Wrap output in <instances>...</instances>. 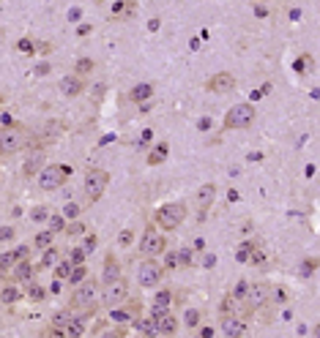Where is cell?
I'll return each mask as SVG.
<instances>
[{
    "mask_svg": "<svg viewBox=\"0 0 320 338\" xmlns=\"http://www.w3.org/2000/svg\"><path fill=\"white\" fill-rule=\"evenodd\" d=\"M107 183H110V175L104 172V169H88L85 172V183H82V197H85V205H93V202H99L104 197L107 191Z\"/></svg>",
    "mask_w": 320,
    "mask_h": 338,
    "instance_id": "cell-1",
    "label": "cell"
},
{
    "mask_svg": "<svg viewBox=\"0 0 320 338\" xmlns=\"http://www.w3.org/2000/svg\"><path fill=\"white\" fill-rule=\"evenodd\" d=\"M184 218H186V205L184 202H167V205H162L156 210V224L162 229H167V232L181 227Z\"/></svg>",
    "mask_w": 320,
    "mask_h": 338,
    "instance_id": "cell-2",
    "label": "cell"
},
{
    "mask_svg": "<svg viewBox=\"0 0 320 338\" xmlns=\"http://www.w3.org/2000/svg\"><path fill=\"white\" fill-rule=\"evenodd\" d=\"M255 123V106L241 101V104L230 106L227 115H224V128L227 131H236V128H249Z\"/></svg>",
    "mask_w": 320,
    "mask_h": 338,
    "instance_id": "cell-3",
    "label": "cell"
},
{
    "mask_svg": "<svg viewBox=\"0 0 320 338\" xmlns=\"http://www.w3.org/2000/svg\"><path fill=\"white\" fill-rule=\"evenodd\" d=\"M71 175V169L69 166H58V164H50V166H44L41 172H38V186L44 188V191H55L58 186H63L66 183V178Z\"/></svg>",
    "mask_w": 320,
    "mask_h": 338,
    "instance_id": "cell-4",
    "label": "cell"
},
{
    "mask_svg": "<svg viewBox=\"0 0 320 338\" xmlns=\"http://www.w3.org/2000/svg\"><path fill=\"white\" fill-rule=\"evenodd\" d=\"M126 297H129V284L123 278H115L110 284H104V292H102V303L107 308H115L118 303H123Z\"/></svg>",
    "mask_w": 320,
    "mask_h": 338,
    "instance_id": "cell-5",
    "label": "cell"
},
{
    "mask_svg": "<svg viewBox=\"0 0 320 338\" xmlns=\"http://www.w3.org/2000/svg\"><path fill=\"white\" fill-rule=\"evenodd\" d=\"M167 248V240H164L162 232H156V229H148V232L143 235V240H140V254L143 256H159Z\"/></svg>",
    "mask_w": 320,
    "mask_h": 338,
    "instance_id": "cell-6",
    "label": "cell"
},
{
    "mask_svg": "<svg viewBox=\"0 0 320 338\" xmlns=\"http://www.w3.org/2000/svg\"><path fill=\"white\" fill-rule=\"evenodd\" d=\"M162 275H164V267L156 265L153 256H145V262L140 265V275H137L140 287H156V284L162 281Z\"/></svg>",
    "mask_w": 320,
    "mask_h": 338,
    "instance_id": "cell-7",
    "label": "cell"
},
{
    "mask_svg": "<svg viewBox=\"0 0 320 338\" xmlns=\"http://www.w3.org/2000/svg\"><path fill=\"white\" fill-rule=\"evenodd\" d=\"M96 281H85L79 284L74 289V295H71V306L74 308H90L93 306V297H96Z\"/></svg>",
    "mask_w": 320,
    "mask_h": 338,
    "instance_id": "cell-8",
    "label": "cell"
},
{
    "mask_svg": "<svg viewBox=\"0 0 320 338\" xmlns=\"http://www.w3.org/2000/svg\"><path fill=\"white\" fill-rule=\"evenodd\" d=\"M22 145H25V134L19 131L17 126L3 128V131H0V147H3V153H6V155H9V153H17Z\"/></svg>",
    "mask_w": 320,
    "mask_h": 338,
    "instance_id": "cell-9",
    "label": "cell"
},
{
    "mask_svg": "<svg viewBox=\"0 0 320 338\" xmlns=\"http://www.w3.org/2000/svg\"><path fill=\"white\" fill-rule=\"evenodd\" d=\"M274 292L271 289V284H252L249 287V292H246V303H249V311H255V308H260L265 300H268V295Z\"/></svg>",
    "mask_w": 320,
    "mask_h": 338,
    "instance_id": "cell-10",
    "label": "cell"
},
{
    "mask_svg": "<svg viewBox=\"0 0 320 338\" xmlns=\"http://www.w3.org/2000/svg\"><path fill=\"white\" fill-rule=\"evenodd\" d=\"M205 87H208L211 93H230L233 87H236V77H233L230 71H219L205 82Z\"/></svg>",
    "mask_w": 320,
    "mask_h": 338,
    "instance_id": "cell-11",
    "label": "cell"
},
{
    "mask_svg": "<svg viewBox=\"0 0 320 338\" xmlns=\"http://www.w3.org/2000/svg\"><path fill=\"white\" fill-rule=\"evenodd\" d=\"M213 202H216V186H213V183H203L197 188V194H195V205L200 207V210H208Z\"/></svg>",
    "mask_w": 320,
    "mask_h": 338,
    "instance_id": "cell-12",
    "label": "cell"
},
{
    "mask_svg": "<svg viewBox=\"0 0 320 338\" xmlns=\"http://www.w3.org/2000/svg\"><path fill=\"white\" fill-rule=\"evenodd\" d=\"M82 90H85V82H82V77H79V74L63 77V82H61V93H63L66 98H77Z\"/></svg>",
    "mask_w": 320,
    "mask_h": 338,
    "instance_id": "cell-13",
    "label": "cell"
},
{
    "mask_svg": "<svg viewBox=\"0 0 320 338\" xmlns=\"http://www.w3.org/2000/svg\"><path fill=\"white\" fill-rule=\"evenodd\" d=\"M222 330H224V335H227V338H241L246 333V322L238 319V314L236 316H224V319H222Z\"/></svg>",
    "mask_w": 320,
    "mask_h": 338,
    "instance_id": "cell-14",
    "label": "cell"
},
{
    "mask_svg": "<svg viewBox=\"0 0 320 338\" xmlns=\"http://www.w3.org/2000/svg\"><path fill=\"white\" fill-rule=\"evenodd\" d=\"M153 98V85L151 82H140L129 90V101H134V104H145V101Z\"/></svg>",
    "mask_w": 320,
    "mask_h": 338,
    "instance_id": "cell-15",
    "label": "cell"
},
{
    "mask_svg": "<svg viewBox=\"0 0 320 338\" xmlns=\"http://www.w3.org/2000/svg\"><path fill=\"white\" fill-rule=\"evenodd\" d=\"M238 308H241V297H236L233 292L224 295V300L219 303V314H222V316H236Z\"/></svg>",
    "mask_w": 320,
    "mask_h": 338,
    "instance_id": "cell-16",
    "label": "cell"
},
{
    "mask_svg": "<svg viewBox=\"0 0 320 338\" xmlns=\"http://www.w3.org/2000/svg\"><path fill=\"white\" fill-rule=\"evenodd\" d=\"M102 278H104V284H110V281L121 278V265H118V259H115L112 254L104 259V273H102Z\"/></svg>",
    "mask_w": 320,
    "mask_h": 338,
    "instance_id": "cell-17",
    "label": "cell"
},
{
    "mask_svg": "<svg viewBox=\"0 0 320 338\" xmlns=\"http://www.w3.org/2000/svg\"><path fill=\"white\" fill-rule=\"evenodd\" d=\"M134 327L145 335H156L159 333V319L156 316H143V319H134Z\"/></svg>",
    "mask_w": 320,
    "mask_h": 338,
    "instance_id": "cell-18",
    "label": "cell"
},
{
    "mask_svg": "<svg viewBox=\"0 0 320 338\" xmlns=\"http://www.w3.org/2000/svg\"><path fill=\"white\" fill-rule=\"evenodd\" d=\"M134 9H137L134 0H121V3L112 6V19H126V17H131V14H134Z\"/></svg>",
    "mask_w": 320,
    "mask_h": 338,
    "instance_id": "cell-19",
    "label": "cell"
},
{
    "mask_svg": "<svg viewBox=\"0 0 320 338\" xmlns=\"http://www.w3.org/2000/svg\"><path fill=\"white\" fill-rule=\"evenodd\" d=\"M14 278H17L19 284H33V265H28V259L17 262V267H14Z\"/></svg>",
    "mask_w": 320,
    "mask_h": 338,
    "instance_id": "cell-20",
    "label": "cell"
},
{
    "mask_svg": "<svg viewBox=\"0 0 320 338\" xmlns=\"http://www.w3.org/2000/svg\"><path fill=\"white\" fill-rule=\"evenodd\" d=\"M41 164H44V153H41V150L30 153L28 164H25V175H28V178H33V175H38V172H41Z\"/></svg>",
    "mask_w": 320,
    "mask_h": 338,
    "instance_id": "cell-21",
    "label": "cell"
},
{
    "mask_svg": "<svg viewBox=\"0 0 320 338\" xmlns=\"http://www.w3.org/2000/svg\"><path fill=\"white\" fill-rule=\"evenodd\" d=\"M293 69H296V74H301V77H309L315 71V60H312V55H301V58H296Z\"/></svg>",
    "mask_w": 320,
    "mask_h": 338,
    "instance_id": "cell-22",
    "label": "cell"
},
{
    "mask_svg": "<svg viewBox=\"0 0 320 338\" xmlns=\"http://www.w3.org/2000/svg\"><path fill=\"white\" fill-rule=\"evenodd\" d=\"M167 153H170V145H167V142H159V145L148 153V164H151V166L162 164V161L167 158Z\"/></svg>",
    "mask_w": 320,
    "mask_h": 338,
    "instance_id": "cell-23",
    "label": "cell"
},
{
    "mask_svg": "<svg viewBox=\"0 0 320 338\" xmlns=\"http://www.w3.org/2000/svg\"><path fill=\"white\" fill-rule=\"evenodd\" d=\"M178 330V319L172 316V311L170 314H164L162 319H159V333H164V335H172Z\"/></svg>",
    "mask_w": 320,
    "mask_h": 338,
    "instance_id": "cell-24",
    "label": "cell"
},
{
    "mask_svg": "<svg viewBox=\"0 0 320 338\" xmlns=\"http://www.w3.org/2000/svg\"><path fill=\"white\" fill-rule=\"evenodd\" d=\"M82 333H85V316H71V322L66 324V335L77 338V335H82Z\"/></svg>",
    "mask_w": 320,
    "mask_h": 338,
    "instance_id": "cell-25",
    "label": "cell"
},
{
    "mask_svg": "<svg viewBox=\"0 0 320 338\" xmlns=\"http://www.w3.org/2000/svg\"><path fill=\"white\" fill-rule=\"evenodd\" d=\"M58 259H61V251H58L55 246L44 248V256H41V262H38V270H41V267H52Z\"/></svg>",
    "mask_w": 320,
    "mask_h": 338,
    "instance_id": "cell-26",
    "label": "cell"
},
{
    "mask_svg": "<svg viewBox=\"0 0 320 338\" xmlns=\"http://www.w3.org/2000/svg\"><path fill=\"white\" fill-rule=\"evenodd\" d=\"M52 238H55V232H52V229H44V232H38L36 238H33V246H36V248H50Z\"/></svg>",
    "mask_w": 320,
    "mask_h": 338,
    "instance_id": "cell-27",
    "label": "cell"
},
{
    "mask_svg": "<svg viewBox=\"0 0 320 338\" xmlns=\"http://www.w3.org/2000/svg\"><path fill=\"white\" fill-rule=\"evenodd\" d=\"M257 243H241V246L236 248V259L238 262H249L252 259V251H255Z\"/></svg>",
    "mask_w": 320,
    "mask_h": 338,
    "instance_id": "cell-28",
    "label": "cell"
},
{
    "mask_svg": "<svg viewBox=\"0 0 320 338\" xmlns=\"http://www.w3.org/2000/svg\"><path fill=\"white\" fill-rule=\"evenodd\" d=\"M71 270H74V262H58V265H55V273H52V275H55V278H69V275H71Z\"/></svg>",
    "mask_w": 320,
    "mask_h": 338,
    "instance_id": "cell-29",
    "label": "cell"
},
{
    "mask_svg": "<svg viewBox=\"0 0 320 338\" xmlns=\"http://www.w3.org/2000/svg\"><path fill=\"white\" fill-rule=\"evenodd\" d=\"M134 311H137V308H134ZM134 311H129V308H118V311H112L110 319H112V322H134V319H137Z\"/></svg>",
    "mask_w": 320,
    "mask_h": 338,
    "instance_id": "cell-30",
    "label": "cell"
},
{
    "mask_svg": "<svg viewBox=\"0 0 320 338\" xmlns=\"http://www.w3.org/2000/svg\"><path fill=\"white\" fill-rule=\"evenodd\" d=\"M85 275H88V267H85V265H74V270H71V275H69L66 281L77 287V284H82V281H85Z\"/></svg>",
    "mask_w": 320,
    "mask_h": 338,
    "instance_id": "cell-31",
    "label": "cell"
},
{
    "mask_svg": "<svg viewBox=\"0 0 320 338\" xmlns=\"http://www.w3.org/2000/svg\"><path fill=\"white\" fill-rule=\"evenodd\" d=\"M90 71H93V60L90 58H79L77 66H74V74H79V77H88Z\"/></svg>",
    "mask_w": 320,
    "mask_h": 338,
    "instance_id": "cell-32",
    "label": "cell"
},
{
    "mask_svg": "<svg viewBox=\"0 0 320 338\" xmlns=\"http://www.w3.org/2000/svg\"><path fill=\"white\" fill-rule=\"evenodd\" d=\"M200 319H203V314H200V311H197V308H189V311H186V316H184L186 327H192V330H195V327H197V324H200Z\"/></svg>",
    "mask_w": 320,
    "mask_h": 338,
    "instance_id": "cell-33",
    "label": "cell"
},
{
    "mask_svg": "<svg viewBox=\"0 0 320 338\" xmlns=\"http://www.w3.org/2000/svg\"><path fill=\"white\" fill-rule=\"evenodd\" d=\"M19 297H22V292H19L17 287H6L3 289V295H0V300L6 303V306H9V303H14V300H19Z\"/></svg>",
    "mask_w": 320,
    "mask_h": 338,
    "instance_id": "cell-34",
    "label": "cell"
},
{
    "mask_svg": "<svg viewBox=\"0 0 320 338\" xmlns=\"http://www.w3.org/2000/svg\"><path fill=\"white\" fill-rule=\"evenodd\" d=\"M50 229H52V232H63V229H69V224H66V215L61 213V215H52V218H50Z\"/></svg>",
    "mask_w": 320,
    "mask_h": 338,
    "instance_id": "cell-35",
    "label": "cell"
},
{
    "mask_svg": "<svg viewBox=\"0 0 320 338\" xmlns=\"http://www.w3.org/2000/svg\"><path fill=\"white\" fill-rule=\"evenodd\" d=\"M28 297L33 303H41L44 297H47V289L44 287H38V284H30V289H28Z\"/></svg>",
    "mask_w": 320,
    "mask_h": 338,
    "instance_id": "cell-36",
    "label": "cell"
},
{
    "mask_svg": "<svg viewBox=\"0 0 320 338\" xmlns=\"http://www.w3.org/2000/svg\"><path fill=\"white\" fill-rule=\"evenodd\" d=\"M11 265H17V256H14V251H6L3 256H0V270H3V273H9Z\"/></svg>",
    "mask_w": 320,
    "mask_h": 338,
    "instance_id": "cell-37",
    "label": "cell"
},
{
    "mask_svg": "<svg viewBox=\"0 0 320 338\" xmlns=\"http://www.w3.org/2000/svg\"><path fill=\"white\" fill-rule=\"evenodd\" d=\"M69 322H71V314H69V311H58V314L52 316V324H55V327H63V330H66V324H69Z\"/></svg>",
    "mask_w": 320,
    "mask_h": 338,
    "instance_id": "cell-38",
    "label": "cell"
},
{
    "mask_svg": "<svg viewBox=\"0 0 320 338\" xmlns=\"http://www.w3.org/2000/svg\"><path fill=\"white\" fill-rule=\"evenodd\" d=\"M17 49L25 52V55H33V52H36V46H33L30 38H22V41H17Z\"/></svg>",
    "mask_w": 320,
    "mask_h": 338,
    "instance_id": "cell-39",
    "label": "cell"
},
{
    "mask_svg": "<svg viewBox=\"0 0 320 338\" xmlns=\"http://www.w3.org/2000/svg\"><path fill=\"white\" fill-rule=\"evenodd\" d=\"M178 265H181V259H178V251H170L167 259H164V267H167V270H175Z\"/></svg>",
    "mask_w": 320,
    "mask_h": 338,
    "instance_id": "cell-40",
    "label": "cell"
},
{
    "mask_svg": "<svg viewBox=\"0 0 320 338\" xmlns=\"http://www.w3.org/2000/svg\"><path fill=\"white\" fill-rule=\"evenodd\" d=\"M246 292H249V284H246V281H238L236 289H233V295L241 297V300H246Z\"/></svg>",
    "mask_w": 320,
    "mask_h": 338,
    "instance_id": "cell-41",
    "label": "cell"
},
{
    "mask_svg": "<svg viewBox=\"0 0 320 338\" xmlns=\"http://www.w3.org/2000/svg\"><path fill=\"white\" fill-rule=\"evenodd\" d=\"M79 210H82V207L71 202V205H66V207H63V215H66V218H77V215H79Z\"/></svg>",
    "mask_w": 320,
    "mask_h": 338,
    "instance_id": "cell-42",
    "label": "cell"
},
{
    "mask_svg": "<svg viewBox=\"0 0 320 338\" xmlns=\"http://www.w3.org/2000/svg\"><path fill=\"white\" fill-rule=\"evenodd\" d=\"M178 259H181L184 267H189L192 265V248H181V251H178Z\"/></svg>",
    "mask_w": 320,
    "mask_h": 338,
    "instance_id": "cell-43",
    "label": "cell"
},
{
    "mask_svg": "<svg viewBox=\"0 0 320 338\" xmlns=\"http://www.w3.org/2000/svg\"><path fill=\"white\" fill-rule=\"evenodd\" d=\"M288 297H290V295L285 292L282 287H277V289H274V303H277V306H282V303H288Z\"/></svg>",
    "mask_w": 320,
    "mask_h": 338,
    "instance_id": "cell-44",
    "label": "cell"
},
{
    "mask_svg": "<svg viewBox=\"0 0 320 338\" xmlns=\"http://www.w3.org/2000/svg\"><path fill=\"white\" fill-rule=\"evenodd\" d=\"M85 256H88V251H85V248H74V254H71V262H74V265H82Z\"/></svg>",
    "mask_w": 320,
    "mask_h": 338,
    "instance_id": "cell-45",
    "label": "cell"
},
{
    "mask_svg": "<svg viewBox=\"0 0 320 338\" xmlns=\"http://www.w3.org/2000/svg\"><path fill=\"white\" fill-rule=\"evenodd\" d=\"M28 254H30V246H17V248H14V256H17V262L28 259Z\"/></svg>",
    "mask_w": 320,
    "mask_h": 338,
    "instance_id": "cell-46",
    "label": "cell"
},
{
    "mask_svg": "<svg viewBox=\"0 0 320 338\" xmlns=\"http://www.w3.org/2000/svg\"><path fill=\"white\" fill-rule=\"evenodd\" d=\"M131 238H134V235H131V229H123V232L118 235V246H129Z\"/></svg>",
    "mask_w": 320,
    "mask_h": 338,
    "instance_id": "cell-47",
    "label": "cell"
},
{
    "mask_svg": "<svg viewBox=\"0 0 320 338\" xmlns=\"http://www.w3.org/2000/svg\"><path fill=\"white\" fill-rule=\"evenodd\" d=\"M317 267V259H306L301 265V275H312V270Z\"/></svg>",
    "mask_w": 320,
    "mask_h": 338,
    "instance_id": "cell-48",
    "label": "cell"
},
{
    "mask_svg": "<svg viewBox=\"0 0 320 338\" xmlns=\"http://www.w3.org/2000/svg\"><path fill=\"white\" fill-rule=\"evenodd\" d=\"M151 142H153V131H151V128H145V131L140 134V142H137V145H151Z\"/></svg>",
    "mask_w": 320,
    "mask_h": 338,
    "instance_id": "cell-49",
    "label": "cell"
},
{
    "mask_svg": "<svg viewBox=\"0 0 320 338\" xmlns=\"http://www.w3.org/2000/svg\"><path fill=\"white\" fill-rule=\"evenodd\" d=\"M47 215H50V213H47V207L41 205V207H36V210H33V221H47Z\"/></svg>",
    "mask_w": 320,
    "mask_h": 338,
    "instance_id": "cell-50",
    "label": "cell"
},
{
    "mask_svg": "<svg viewBox=\"0 0 320 338\" xmlns=\"http://www.w3.org/2000/svg\"><path fill=\"white\" fill-rule=\"evenodd\" d=\"M66 232H69V235H82L85 227L79 224V221H74V224H69V229H66Z\"/></svg>",
    "mask_w": 320,
    "mask_h": 338,
    "instance_id": "cell-51",
    "label": "cell"
},
{
    "mask_svg": "<svg viewBox=\"0 0 320 338\" xmlns=\"http://www.w3.org/2000/svg\"><path fill=\"white\" fill-rule=\"evenodd\" d=\"M82 248H85V251L90 254L93 248H96V235H88V240H85V246H82Z\"/></svg>",
    "mask_w": 320,
    "mask_h": 338,
    "instance_id": "cell-52",
    "label": "cell"
},
{
    "mask_svg": "<svg viewBox=\"0 0 320 338\" xmlns=\"http://www.w3.org/2000/svg\"><path fill=\"white\" fill-rule=\"evenodd\" d=\"M69 19H71V22H79V19H82V9H77V6H74V9L69 11Z\"/></svg>",
    "mask_w": 320,
    "mask_h": 338,
    "instance_id": "cell-53",
    "label": "cell"
},
{
    "mask_svg": "<svg viewBox=\"0 0 320 338\" xmlns=\"http://www.w3.org/2000/svg\"><path fill=\"white\" fill-rule=\"evenodd\" d=\"M11 238H14V229H11V227H3V235H0V240H3V243H9Z\"/></svg>",
    "mask_w": 320,
    "mask_h": 338,
    "instance_id": "cell-54",
    "label": "cell"
},
{
    "mask_svg": "<svg viewBox=\"0 0 320 338\" xmlns=\"http://www.w3.org/2000/svg\"><path fill=\"white\" fill-rule=\"evenodd\" d=\"M0 123H3V128H11V126H14V118H11L9 112H3V118H0Z\"/></svg>",
    "mask_w": 320,
    "mask_h": 338,
    "instance_id": "cell-55",
    "label": "cell"
},
{
    "mask_svg": "<svg viewBox=\"0 0 320 338\" xmlns=\"http://www.w3.org/2000/svg\"><path fill=\"white\" fill-rule=\"evenodd\" d=\"M90 30H93V28H90L88 22H85V25H79V28H77V36H79V38H85V36H88V33H90Z\"/></svg>",
    "mask_w": 320,
    "mask_h": 338,
    "instance_id": "cell-56",
    "label": "cell"
},
{
    "mask_svg": "<svg viewBox=\"0 0 320 338\" xmlns=\"http://www.w3.org/2000/svg\"><path fill=\"white\" fill-rule=\"evenodd\" d=\"M197 128H200V131H208V128H211V118H200L197 120Z\"/></svg>",
    "mask_w": 320,
    "mask_h": 338,
    "instance_id": "cell-57",
    "label": "cell"
},
{
    "mask_svg": "<svg viewBox=\"0 0 320 338\" xmlns=\"http://www.w3.org/2000/svg\"><path fill=\"white\" fill-rule=\"evenodd\" d=\"M36 77H44V74H50V63H41V66H36Z\"/></svg>",
    "mask_w": 320,
    "mask_h": 338,
    "instance_id": "cell-58",
    "label": "cell"
},
{
    "mask_svg": "<svg viewBox=\"0 0 320 338\" xmlns=\"http://www.w3.org/2000/svg\"><path fill=\"white\" fill-rule=\"evenodd\" d=\"M61 289H63L61 278H55V281H52V287H50V292H52V295H58V292H61Z\"/></svg>",
    "mask_w": 320,
    "mask_h": 338,
    "instance_id": "cell-59",
    "label": "cell"
},
{
    "mask_svg": "<svg viewBox=\"0 0 320 338\" xmlns=\"http://www.w3.org/2000/svg\"><path fill=\"white\" fill-rule=\"evenodd\" d=\"M260 259H263V251H260V248L255 246V251H252V259H249V262H255V265H257Z\"/></svg>",
    "mask_w": 320,
    "mask_h": 338,
    "instance_id": "cell-60",
    "label": "cell"
},
{
    "mask_svg": "<svg viewBox=\"0 0 320 338\" xmlns=\"http://www.w3.org/2000/svg\"><path fill=\"white\" fill-rule=\"evenodd\" d=\"M255 14H257V17H268V9H263V6H257V9H255Z\"/></svg>",
    "mask_w": 320,
    "mask_h": 338,
    "instance_id": "cell-61",
    "label": "cell"
},
{
    "mask_svg": "<svg viewBox=\"0 0 320 338\" xmlns=\"http://www.w3.org/2000/svg\"><path fill=\"white\" fill-rule=\"evenodd\" d=\"M200 335H203V338H211L213 330H211V327H203V330H200Z\"/></svg>",
    "mask_w": 320,
    "mask_h": 338,
    "instance_id": "cell-62",
    "label": "cell"
},
{
    "mask_svg": "<svg viewBox=\"0 0 320 338\" xmlns=\"http://www.w3.org/2000/svg\"><path fill=\"white\" fill-rule=\"evenodd\" d=\"M148 30H159V19H151V22H148Z\"/></svg>",
    "mask_w": 320,
    "mask_h": 338,
    "instance_id": "cell-63",
    "label": "cell"
},
{
    "mask_svg": "<svg viewBox=\"0 0 320 338\" xmlns=\"http://www.w3.org/2000/svg\"><path fill=\"white\" fill-rule=\"evenodd\" d=\"M312 333H315V338H320V324H315V330H312Z\"/></svg>",
    "mask_w": 320,
    "mask_h": 338,
    "instance_id": "cell-64",
    "label": "cell"
}]
</instances>
